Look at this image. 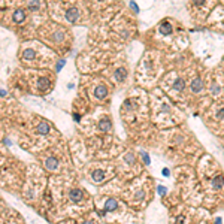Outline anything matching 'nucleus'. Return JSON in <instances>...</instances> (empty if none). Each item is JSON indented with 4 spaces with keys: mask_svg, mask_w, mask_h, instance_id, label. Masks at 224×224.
I'll list each match as a JSON object with an SVG mask.
<instances>
[{
    "mask_svg": "<svg viewBox=\"0 0 224 224\" xmlns=\"http://www.w3.org/2000/svg\"><path fill=\"white\" fill-rule=\"evenodd\" d=\"M78 17H79V12H78L76 8H70L69 11L66 12V19L70 21V22H75L78 19Z\"/></svg>",
    "mask_w": 224,
    "mask_h": 224,
    "instance_id": "f257e3e1",
    "label": "nucleus"
},
{
    "mask_svg": "<svg viewBox=\"0 0 224 224\" xmlns=\"http://www.w3.org/2000/svg\"><path fill=\"white\" fill-rule=\"evenodd\" d=\"M117 208H118L117 200H114V199H108V200H106V203H105V212H108V211H115Z\"/></svg>",
    "mask_w": 224,
    "mask_h": 224,
    "instance_id": "f03ea898",
    "label": "nucleus"
},
{
    "mask_svg": "<svg viewBox=\"0 0 224 224\" xmlns=\"http://www.w3.org/2000/svg\"><path fill=\"white\" fill-rule=\"evenodd\" d=\"M202 85H203L202 79H200V78H196V79L191 82V90H193L194 93H197V91H200V90H202Z\"/></svg>",
    "mask_w": 224,
    "mask_h": 224,
    "instance_id": "7ed1b4c3",
    "label": "nucleus"
},
{
    "mask_svg": "<svg viewBox=\"0 0 224 224\" xmlns=\"http://www.w3.org/2000/svg\"><path fill=\"white\" fill-rule=\"evenodd\" d=\"M106 94H108V90H106L105 87H97L96 91H94V96H96L97 99H103Z\"/></svg>",
    "mask_w": 224,
    "mask_h": 224,
    "instance_id": "20e7f679",
    "label": "nucleus"
},
{
    "mask_svg": "<svg viewBox=\"0 0 224 224\" xmlns=\"http://www.w3.org/2000/svg\"><path fill=\"white\" fill-rule=\"evenodd\" d=\"M24 17H26L24 11L18 9V11H15V14H14V21H15V22H21L22 19H24Z\"/></svg>",
    "mask_w": 224,
    "mask_h": 224,
    "instance_id": "39448f33",
    "label": "nucleus"
},
{
    "mask_svg": "<svg viewBox=\"0 0 224 224\" xmlns=\"http://www.w3.org/2000/svg\"><path fill=\"white\" fill-rule=\"evenodd\" d=\"M69 196H70L72 200L78 202V200H81V197H82V191H81V190H72V191L69 193Z\"/></svg>",
    "mask_w": 224,
    "mask_h": 224,
    "instance_id": "423d86ee",
    "label": "nucleus"
},
{
    "mask_svg": "<svg viewBox=\"0 0 224 224\" xmlns=\"http://www.w3.org/2000/svg\"><path fill=\"white\" fill-rule=\"evenodd\" d=\"M160 32H162L163 34H169V33L172 32V26L169 24V22H163V24L160 26Z\"/></svg>",
    "mask_w": 224,
    "mask_h": 224,
    "instance_id": "0eeeda50",
    "label": "nucleus"
},
{
    "mask_svg": "<svg viewBox=\"0 0 224 224\" xmlns=\"http://www.w3.org/2000/svg\"><path fill=\"white\" fill-rule=\"evenodd\" d=\"M37 87H39L40 90H47V88H50V81L45 79V78H42V79H39Z\"/></svg>",
    "mask_w": 224,
    "mask_h": 224,
    "instance_id": "6e6552de",
    "label": "nucleus"
},
{
    "mask_svg": "<svg viewBox=\"0 0 224 224\" xmlns=\"http://www.w3.org/2000/svg\"><path fill=\"white\" fill-rule=\"evenodd\" d=\"M212 184H214V188H220V187H223V184H224L223 176H217V178H214Z\"/></svg>",
    "mask_w": 224,
    "mask_h": 224,
    "instance_id": "1a4fd4ad",
    "label": "nucleus"
},
{
    "mask_svg": "<svg viewBox=\"0 0 224 224\" xmlns=\"http://www.w3.org/2000/svg\"><path fill=\"white\" fill-rule=\"evenodd\" d=\"M45 166H47L48 169H51V170H52V169H55V167H57V160H55V159H48L47 162H45Z\"/></svg>",
    "mask_w": 224,
    "mask_h": 224,
    "instance_id": "9d476101",
    "label": "nucleus"
},
{
    "mask_svg": "<svg viewBox=\"0 0 224 224\" xmlns=\"http://www.w3.org/2000/svg\"><path fill=\"white\" fill-rule=\"evenodd\" d=\"M103 178H105V172H102V170L93 172V179H94V181H102Z\"/></svg>",
    "mask_w": 224,
    "mask_h": 224,
    "instance_id": "9b49d317",
    "label": "nucleus"
},
{
    "mask_svg": "<svg viewBox=\"0 0 224 224\" xmlns=\"http://www.w3.org/2000/svg\"><path fill=\"white\" fill-rule=\"evenodd\" d=\"M175 88L181 91V90H184V88H185V82H184L181 78H178V79H176V82H175Z\"/></svg>",
    "mask_w": 224,
    "mask_h": 224,
    "instance_id": "f8f14e48",
    "label": "nucleus"
},
{
    "mask_svg": "<svg viewBox=\"0 0 224 224\" xmlns=\"http://www.w3.org/2000/svg\"><path fill=\"white\" fill-rule=\"evenodd\" d=\"M34 51L33 50H27V51H24V54H22V57H24L26 60H32V58H34Z\"/></svg>",
    "mask_w": 224,
    "mask_h": 224,
    "instance_id": "ddd939ff",
    "label": "nucleus"
},
{
    "mask_svg": "<svg viewBox=\"0 0 224 224\" xmlns=\"http://www.w3.org/2000/svg\"><path fill=\"white\" fill-rule=\"evenodd\" d=\"M115 75H117V78H118L120 81H123V79L127 76V72H126V69H118Z\"/></svg>",
    "mask_w": 224,
    "mask_h": 224,
    "instance_id": "4468645a",
    "label": "nucleus"
},
{
    "mask_svg": "<svg viewBox=\"0 0 224 224\" xmlns=\"http://www.w3.org/2000/svg\"><path fill=\"white\" fill-rule=\"evenodd\" d=\"M48 130H50V126L47 123H42L39 126V133H48Z\"/></svg>",
    "mask_w": 224,
    "mask_h": 224,
    "instance_id": "2eb2a0df",
    "label": "nucleus"
},
{
    "mask_svg": "<svg viewBox=\"0 0 224 224\" xmlns=\"http://www.w3.org/2000/svg\"><path fill=\"white\" fill-rule=\"evenodd\" d=\"M141 155H142V160H144V163H145V164H149V157H148V154L142 151V152H141Z\"/></svg>",
    "mask_w": 224,
    "mask_h": 224,
    "instance_id": "dca6fc26",
    "label": "nucleus"
},
{
    "mask_svg": "<svg viewBox=\"0 0 224 224\" xmlns=\"http://www.w3.org/2000/svg\"><path fill=\"white\" fill-rule=\"evenodd\" d=\"M111 127V123H109V120H106V121H102V126H100V129L102 130H108Z\"/></svg>",
    "mask_w": 224,
    "mask_h": 224,
    "instance_id": "f3484780",
    "label": "nucleus"
},
{
    "mask_svg": "<svg viewBox=\"0 0 224 224\" xmlns=\"http://www.w3.org/2000/svg\"><path fill=\"white\" fill-rule=\"evenodd\" d=\"M54 39H55V40H63V39H64V34H63V32H57V33L54 34Z\"/></svg>",
    "mask_w": 224,
    "mask_h": 224,
    "instance_id": "a211bd4d",
    "label": "nucleus"
},
{
    "mask_svg": "<svg viewBox=\"0 0 224 224\" xmlns=\"http://www.w3.org/2000/svg\"><path fill=\"white\" fill-rule=\"evenodd\" d=\"M203 2H205V0H193V3H194V5H202Z\"/></svg>",
    "mask_w": 224,
    "mask_h": 224,
    "instance_id": "6ab92c4d",
    "label": "nucleus"
},
{
    "mask_svg": "<svg viewBox=\"0 0 224 224\" xmlns=\"http://www.w3.org/2000/svg\"><path fill=\"white\" fill-rule=\"evenodd\" d=\"M159 193H160V194H164V193H166V190H164L163 187H159Z\"/></svg>",
    "mask_w": 224,
    "mask_h": 224,
    "instance_id": "aec40b11",
    "label": "nucleus"
},
{
    "mask_svg": "<svg viewBox=\"0 0 224 224\" xmlns=\"http://www.w3.org/2000/svg\"><path fill=\"white\" fill-rule=\"evenodd\" d=\"M131 8H133L134 11H138V6H136V3H134V2H131Z\"/></svg>",
    "mask_w": 224,
    "mask_h": 224,
    "instance_id": "412c9836",
    "label": "nucleus"
},
{
    "mask_svg": "<svg viewBox=\"0 0 224 224\" xmlns=\"http://www.w3.org/2000/svg\"><path fill=\"white\" fill-rule=\"evenodd\" d=\"M215 224H221V220H220V218H217V221H215Z\"/></svg>",
    "mask_w": 224,
    "mask_h": 224,
    "instance_id": "4be33fe9",
    "label": "nucleus"
},
{
    "mask_svg": "<svg viewBox=\"0 0 224 224\" xmlns=\"http://www.w3.org/2000/svg\"><path fill=\"white\" fill-rule=\"evenodd\" d=\"M84 224H94V223H93V221H85Z\"/></svg>",
    "mask_w": 224,
    "mask_h": 224,
    "instance_id": "5701e85b",
    "label": "nucleus"
}]
</instances>
